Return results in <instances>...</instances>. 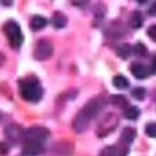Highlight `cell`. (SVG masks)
I'll use <instances>...</instances> for the list:
<instances>
[{"instance_id":"6da1fadb","label":"cell","mask_w":156,"mask_h":156,"mask_svg":"<svg viewBox=\"0 0 156 156\" xmlns=\"http://www.w3.org/2000/svg\"><path fill=\"white\" fill-rule=\"evenodd\" d=\"M103 106H105L103 97H95V98H92V99H90L84 105V107H82V110L75 117L73 122H72L73 130L76 132V133H83L84 130H87V128L90 126L92 119L101 113Z\"/></svg>"},{"instance_id":"7a4b0ae2","label":"cell","mask_w":156,"mask_h":156,"mask_svg":"<svg viewBox=\"0 0 156 156\" xmlns=\"http://www.w3.org/2000/svg\"><path fill=\"white\" fill-rule=\"evenodd\" d=\"M18 88H19V94L26 102H35L41 101L44 94V90L41 87L40 80L35 76H27L23 77L18 82Z\"/></svg>"},{"instance_id":"3957f363","label":"cell","mask_w":156,"mask_h":156,"mask_svg":"<svg viewBox=\"0 0 156 156\" xmlns=\"http://www.w3.org/2000/svg\"><path fill=\"white\" fill-rule=\"evenodd\" d=\"M3 31H4L5 37H7L8 42L12 48H19L20 45L23 44V34L22 30H20V26L18 25L14 20H8V22L4 23L3 26Z\"/></svg>"},{"instance_id":"277c9868","label":"cell","mask_w":156,"mask_h":156,"mask_svg":"<svg viewBox=\"0 0 156 156\" xmlns=\"http://www.w3.org/2000/svg\"><path fill=\"white\" fill-rule=\"evenodd\" d=\"M49 137V130L41 126H33L25 130L22 143H34V144H45Z\"/></svg>"},{"instance_id":"5b68a950","label":"cell","mask_w":156,"mask_h":156,"mask_svg":"<svg viewBox=\"0 0 156 156\" xmlns=\"http://www.w3.org/2000/svg\"><path fill=\"white\" fill-rule=\"evenodd\" d=\"M117 125H118V117H117L115 114H113V113L107 114V115L99 122V125H98L97 134L99 137L107 136V134H110L114 129H115Z\"/></svg>"},{"instance_id":"8992f818","label":"cell","mask_w":156,"mask_h":156,"mask_svg":"<svg viewBox=\"0 0 156 156\" xmlns=\"http://www.w3.org/2000/svg\"><path fill=\"white\" fill-rule=\"evenodd\" d=\"M53 45L48 40H38L34 46V58L37 60H48L49 57L53 56Z\"/></svg>"},{"instance_id":"52a82bcc","label":"cell","mask_w":156,"mask_h":156,"mask_svg":"<svg viewBox=\"0 0 156 156\" xmlns=\"http://www.w3.org/2000/svg\"><path fill=\"white\" fill-rule=\"evenodd\" d=\"M4 133H5V137L12 144H18V143L23 141L25 130H22V128L18 126V125H10V126H7Z\"/></svg>"},{"instance_id":"ba28073f","label":"cell","mask_w":156,"mask_h":156,"mask_svg":"<svg viewBox=\"0 0 156 156\" xmlns=\"http://www.w3.org/2000/svg\"><path fill=\"white\" fill-rule=\"evenodd\" d=\"M44 152L42 144L34 143H22V155L23 156H38Z\"/></svg>"},{"instance_id":"9c48e42d","label":"cell","mask_w":156,"mask_h":156,"mask_svg":"<svg viewBox=\"0 0 156 156\" xmlns=\"http://www.w3.org/2000/svg\"><path fill=\"white\" fill-rule=\"evenodd\" d=\"M130 72L133 73V76L136 77V79H145L149 75L148 68H147L145 65L140 64V62H133V64L130 65Z\"/></svg>"},{"instance_id":"30bf717a","label":"cell","mask_w":156,"mask_h":156,"mask_svg":"<svg viewBox=\"0 0 156 156\" xmlns=\"http://www.w3.org/2000/svg\"><path fill=\"white\" fill-rule=\"evenodd\" d=\"M48 25V19L42 15H34V16L30 19V27L33 31H38V30L44 29Z\"/></svg>"},{"instance_id":"8fae6325","label":"cell","mask_w":156,"mask_h":156,"mask_svg":"<svg viewBox=\"0 0 156 156\" xmlns=\"http://www.w3.org/2000/svg\"><path fill=\"white\" fill-rule=\"evenodd\" d=\"M126 155H128V149L119 148V147H107L101 154V156H126Z\"/></svg>"},{"instance_id":"7c38bea8","label":"cell","mask_w":156,"mask_h":156,"mask_svg":"<svg viewBox=\"0 0 156 156\" xmlns=\"http://www.w3.org/2000/svg\"><path fill=\"white\" fill-rule=\"evenodd\" d=\"M67 23H68V19H67V16H65V14L60 12V11H56V12L53 14V16H52V25L55 26L56 29L65 27V26H67Z\"/></svg>"},{"instance_id":"4fadbf2b","label":"cell","mask_w":156,"mask_h":156,"mask_svg":"<svg viewBox=\"0 0 156 156\" xmlns=\"http://www.w3.org/2000/svg\"><path fill=\"white\" fill-rule=\"evenodd\" d=\"M134 139H136V130H134L133 128H125L124 130H122L121 133V141L124 144H132L134 141Z\"/></svg>"},{"instance_id":"5bb4252c","label":"cell","mask_w":156,"mask_h":156,"mask_svg":"<svg viewBox=\"0 0 156 156\" xmlns=\"http://www.w3.org/2000/svg\"><path fill=\"white\" fill-rule=\"evenodd\" d=\"M113 84L118 90H125L129 87V80L122 75H117V76L113 77Z\"/></svg>"},{"instance_id":"9a60e30c","label":"cell","mask_w":156,"mask_h":156,"mask_svg":"<svg viewBox=\"0 0 156 156\" xmlns=\"http://www.w3.org/2000/svg\"><path fill=\"white\" fill-rule=\"evenodd\" d=\"M144 23V18H143V14L140 11H134L132 14V18H130V25L133 29H140Z\"/></svg>"},{"instance_id":"2e32d148","label":"cell","mask_w":156,"mask_h":156,"mask_svg":"<svg viewBox=\"0 0 156 156\" xmlns=\"http://www.w3.org/2000/svg\"><path fill=\"white\" fill-rule=\"evenodd\" d=\"M124 117L126 119H132V121H134V119H137L140 117V110L137 109L136 106H128L126 109L124 110Z\"/></svg>"},{"instance_id":"e0dca14e","label":"cell","mask_w":156,"mask_h":156,"mask_svg":"<svg viewBox=\"0 0 156 156\" xmlns=\"http://www.w3.org/2000/svg\"><path fill=\"white\" fill-rule=\"evenodd\" d=\"M132 52H133V49H132V46L128 44H122L117 48V55L121 57V58H128Z\"/></svg>"},{"instance_id":"ac0fdd59","label":"cell","mask_w":156,"mask_h":156,"mask_svg":"<svg viewBox=\"0 0 156 156\" xmlns=\"http://www.w3.org/2000/svg\"><path fill=\"white\" fill-rule=\"evenodd\" d=\"M110 102H112L113 105H115V106L125 107V109L128 107V101L125 99V97H122V95H113V97L110 98Z\"/></svg>"},{"instance_id":"d6986e66","label":"cell","mask_w":156,"mask_h":156,"mask_svg":"<svg viewBox=\"0 0 156 156\" xmlns=\"http://www.w3.org/2000/svg\"><path fill=\"white\" fill-rule=\"evenodd\" d=\"M133 52H134V55L136 56H140V57H144V56H147V46L141 42H137L136 45L133 46Z\"/></svg>"},{"instance_id":"ffe728a7","label":"cell","mask_w":156,"mask_h":156,"mask_svg":"<svg viewBox=\"0 0 156 156\" xmlns=\"http://www.w3.org/2000/svg\"><path fill=\"white\" fill-rule=\"evenodd\" d=\"M132 97L137 101H143L145 98V90L143 87H136V88L132 90Z\"/></svg>"},{"instance_id":"44dd1931","label":"cell","mask_w":156,"mask_h":156,"mask_svg":"<svg viewBox=\"0 0 156 156\" xmlns=\"http://www.w3.org/2000/svg\"><path fill=\"white\" fill-rule=\"evenodd\" d=\"M145 133H147V136L156 139V122H151V124L147 125L145 126Z\"/></svg>"},{"instance_id":"7402d4cb","label":"cell","mask_w":156,"mask_h":156,"mask_svg":"<svg viewBox=\"0 0 156 156\" xmlns=\"http://www.w3.org/2000/svg\"><path fill=\"white\" fill-rule=\"evenodd\" d=\"M8 151H10V147H8V144L4 143V141H0V156L7 155Z\"/></svg>"},{"instance_id":"603a6c76","label":"cell","mask_w":156,"mask_h":156,"mask_svg":"<svg viewBox=\"0 0 156 156\" xmlns=\"http://www.w3.org/2000/svg\"><path fill=\"white\" fill-rule=\"evenodd\" d=\"M147 34L149 38H152L154 41H156V25H152L151 27L147 30Z\"/></svg>"},{"instance_id":"cb8c5ba5","label":"cell","mask_w":156,"mask_h":156,"mask_svg":"<svg viewBox=\"0 0 156 156\" xmlns=\"http://www.w3.org/2000/svg\"><path fill=\"white\" fill-rule=\"evenodd\" d=\"M71 3L77 5V7H83V5H86L88 3V0H71Z\"/></svg>"},{"instance_id":"d4e9b609","label":"cell","mask_w":156,"mask_h":156,"mask_svg":"<svg viewBox=\"0 0 156 156\" xmlns=\"http://www.w3.org/2000/svg\"><path fill=\"white\" fill-rule=\"evenodd\" d=\"M148 14L152 15V16H155L156 15V2H154L151 4V7H149V10H148Z\"/></svg>"},{"instance_id":"484cf974","label":"cell","mask_w":156,"mask_h":156,"mask_svg":"<svg viewBox=\"0 0 156 156\" xmlns=\"http://www.w3.org/2000/svg\"><path fill=\"white\" fill-rule=\"evenodd\" d=\"M4 62H5V57H4V55H3L2 52H0V67H2Z\"/></svg>"},{"instance_id":"4316f807","label":"cell","mask_w":156,"mask_h":156,"mask_svg":"<svg viewBox=\"0 0 156 156\" xmlns=\"http://www.w3.org/2000/svg\"><path fill=\"white\" fill-rule=\"evenodd\" d=\"M2 3L4 5H11L12 4V0H2Z\"/></svg>"},{"instance_id":"83f0119b","label":"cell","mask_w":156,"mask_h":156,"mask_svg":"<svg viewBox=\"0 0 156 156\" xmlns=\"http://www.w3.org/2000/svg\"><path fill=\"white\" fill-rule=\"evenodd\" d=\"M152 68H154V69L156 71V56L154 57V58H152Z\"/></svg>"},{"instance_id":"f1b7e54d","label":"cell","mask_w":156,"mask_h":156,"mask_svg":"<svg viewBox=\"0 0 156 156\" xmlns=\"http://www.w3.org/2000/svg\"><path fill=\"white\" fill-rule=\"evenodd\" d=\"M145 2H147V0H137V3H140V4H144Z\"/></svg>"}]
</instances>
